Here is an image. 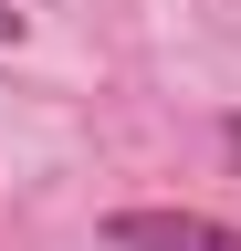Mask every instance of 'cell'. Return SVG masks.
Masks as SVG:
<instances>
[{
    "label": "cell",
    "mask_w": 241,
    "mask_h": 251,
    "mask_svg": "<svg viewBox=\"0 0 241 251\" xmlns=\"http://www.w3.org/2000/svg\"><path fill=\"white\" fill-rule=\"evenodd\" d=\"M0 42H21V11H11V0H0Z\"/></svg>",
    "instance_id": "3957f363"
},
{
    "label": "cell",
    "mask_w": 241,
    "mask_h": 251,
    "mask_svg": "<svg viewBox=\"0 0 241 251\" xmlns=\"http://www.w3.org/2000/svg\"><path fill=\"white\" fill-rule=\"evenodd\" d=\"M220 147H231V168H241V115H220Z\"/></svg>",
    "instance_id": "7a4b0ae2"
},
{
    "label": "cell",
    "mask_w": 241,
    "mask_h": 251,
    "mask_svg": "<svg viewBox=\"0 0 241 251\" xmlns=\"http://www.w3.org/2000/svg\"><path fill=\"white\" fill-rule=\"evenodd\" d=\"M105 241L115 251H241L231 220H199V209H115Z\"/></svg>",
    "instance_id": "6da1fadb"
}]
</instances>
